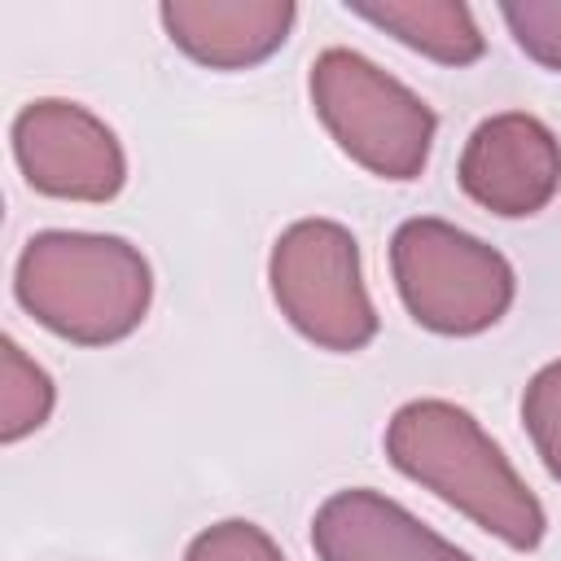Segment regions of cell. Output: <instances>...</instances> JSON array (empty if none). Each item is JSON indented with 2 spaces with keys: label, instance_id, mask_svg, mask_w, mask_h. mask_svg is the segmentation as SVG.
Returning <instances> with one entry per match:
<instances>
[{
  "label": "cell",
  "instance_id": "1",
  "mask_svg": "<svg viewBox=\"0 0 561 561\" xmlns=\"http://www.w3.org/2000/svg\"><path fill=\"white\" fill-rule=\"evenodd\" d=\"M386 460L434 491L443 504L465 513L478 530L500 543L530 552L548 535L543 504L517 478L500 443L478 425L473 412L447 399H412L386 425Z\"/></svg>",
  "mask_w": 561,
  "mask_h": 561
},
{
  "label": "cell",
  "instance_id": "2",
  "mask_svg": "<svg viewBox=\"0 0 561 561\" xmlns=\"http://www.w3.org/2000/svg\"><path fill=\"white\" fill-rule=\"evenodd\" d=\"M18 307L75 346H114L140 329L153 272L140 245L114 232H35L13 267Z\"/></svg>",
  "mask_w": 561,
  "mask_h": 561
},
{
  "label": "cell",
  "instance_id": "3",
  "mask_svg": "<svg viewBox=\"0 0 561 561\" xmlns=\"http://www.w3.org/2000/svg\"><path fill=\"white\" fill-rule=\"evenodd\" d=\"M311 110L333 145L377 180H416L430 162L438 114L355 48H324L307 75Z\"/></svg>",
  "mask_w": 561,
  "mask_h": 561
},
{
  "label": "cell",
  "instance_id": "4",
  "mask_svg": "<svg viewBox=\"0 0 561 561\" xmlns=\"http://www.w3.org/2000/svg\"><path fill=\"white\" fill-rule=\"evenodd\" d=\"M390 276L408 316L438 337H478L513 307V263L482 237L416 215L390 237Z\"/></svg>",
  "mask_w": 561,
  "mask_h": 561
},
{
  "label": "cell",
  "instance_id": "5",
  "mask_svg": "<svg viewBox=\"0 0 561 561\" xmlns=\"http://www.w3.org/2000/svg\"><path fill=\"white\" fill-rule=\"evenodd\" d=\"M267 285L280 316L320 351H364L377 311L359 272V241L337 219L289 224L267 254Z\"/></svg>",
  "mask_w": 561,
  "mask_h": 561
},
{
  "label": "cell",
  "instance_id": "6",
  "mask_svg": "<svg viewBox=\"0 0 561 561\" xmlns=\"http://www.w3.org/2000/svg\"><path fill=\"white\" fill-rule=\"evenodd\" d=\"M13 158L26 184L57 202H110L127 184L118 136L79 101L44 96L13 118Z\"/></svg>",
  "mask_w": 561,
  "mask_h": 561
},
{
  "label": "cell",
  "instance_id": "7",
  "mask_svg": "<svg viewBox=\"0 0 561 561\" xmlns=\"http://www.w3.org/2000/svg\"><path fill=\"white\" fill-rule=\"evenodd\" d=\"M456 180L482 210L500 219H530L561 188V140L526 110L491 114L469 131Z\"/></svg>",
  "mask_w": 561,
  "mask_h": 561
},
{
  "label": "cell",
  "instance_id": "8",
  "mask_svg": "<svg viewBox=\"0 0 561 561\" xmlns=\"http://www.w3.org/2000/svg\"><path fill=\"white\" fill-rule=\"evenodd\" d=\"M311 548L320 561H473L373 486L333 491L311 517Z\"/></svg>",
  "mask_w": 561,
  "mask_h": 561
},
{
  "label": "cell",
  "instance_id": "9",
  "mask_svg": "<svg viewBox=\"0 0 561 561\" xmlns=\"http://www.w3.org/2000/svg\"><path fill=\"white\" fill-rule=\"evenodd\" d=\"M167 39L206 70L263 66L289 39L298 4L289 0H167L158 4Z\"/></svg>",
  "mask_w": 561,
  "mask_h": 561
},
{
  "label": "cell",
  "instance_id": "10",
  "mask_svg": "<svg viewBox=\"0 0 561 561\" xmlns=\"http://www.w3.org/2000/svg\"><path fill=\"white\" fill-rule=\"evenodd\" d=\"M346 13L381 26L438 66H473L486 53L473 13L460 0H346Z\"/></svg>",
  "mask_w": 561,
  "mask_h": 561
},
{
  "label": "cell",
  "instance_id": "11",
  "mask_svg": "<svg viewBox=\"0 0 561 561\" xmlns=\"http://www.w3.org/2000/svg\"><path fill=\"white\" fill-rule=\"evenodd\" d=\"M57 403L53 377L13 342H0V443H18L35 434Z\"/></svg>",
  "mask_w": 561,
  "mask_h": 561
},
{
  "label": "cell",
  "instance_id": "12",
  "mask_svg": "<svg viewBox=\"0 0 561 561\" xmlns=\"http://www.w3.org/2000/svg\"><path fill=\"white\" fill-rule=\"evenodd\" d=\"M522 425L543 460L548 478L561 482V359L543 364L522 390Z\"/></svg>",
  "mask_w": 561,
  "mask_h": 561
},
{
  "label": "cell",
  "instance_id": "13",
  "mask_svg": "<svg viewBox=\"0 0 561 561\" xmlns=\"http://www.w3.org/2000/svg\"><path fill=\"white\" fill-rule=\"evenodd\" d=\"M500 18L535 66L561 75V0H508L500 4Z\"/></svg>",
  "mask_w": 561,
  "mask_h": 561
},
{
  "label": "cell",
  "instance_id": "14",
  "mask_svg": "<svg viewBox=\"0 0 561 561\" xmlns=\"http://www.w3.org/2000/svg\"><path fill=\"white\" fill-rule=\"evenodd\" d=\"M184 561H285V552L263 526L245 517H228L197 530L184 548Z\"/></svg>",
  "mask_w": 561,
  "mask_h": 561
}]
</instances>
